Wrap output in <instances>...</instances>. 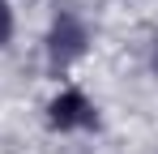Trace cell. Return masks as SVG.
<instances>
[{"label":"cell","mask_w":158,"mask_h":154,"mask_svg":"<svg viewBox=\"0 0 158 154\" xmlns=\"http://www.w3.org/2000/svg\"><path fill=\"white\" fill-rule=\"evenodd\" d=\"M81 56H85V26L73 13H60L52 22V34H47V60H52V69H69Z\"/></svg>","instance_id":"6da1fadb"},{"label":"cell","mask_w":158,"mask_h":154,"mask_svg":"<svg viewBox=\"0 0 158 154\" xmlns=\"http://www.w3.org/2000/svg\"><path fill=\"white\" fill-rule=\"evenodd\" d=\"M47 124L60 128V133H73V128H94L98 124V111L94 103L85 99L81 90H60L47 107Z\"/></svg>","instance_id":"7a4b0ae2"},{"label":"cell","mask_w":158,"mask_h":154,"mask_svg":"<svg viewBox=\"0 0 158 154\" xmlns=\"http://www.w3.org/2000/svg\"><path fill=\"white\" fill-rule=\"evenodd\" d=\"M9 34H13V13H9V0H0V47L9 43Z\"/></svg>","instance_id":"3957f363"},{"label":"cell","mask_w":158,"mask_h":154,"mask_svg":"<svg viewBox=\"0 0 158 154\" xmlns=\"http://www.w3.org/2000/svg\"><path fill=\"white\" fill-rule=\"evenodd\" d=\"M154 64H158V60H154Z\"/></svg>","instance_id":"277c9868"}]
</instances>
